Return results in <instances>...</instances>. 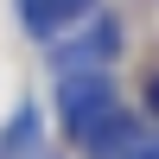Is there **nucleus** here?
<instances>
[{
  "label": "nucleus",
  "instance_id": "1",
  "mask_svg": "<svg viewBox=\"0 0 159 159\" xmlns=\"http://www.w3.org/2000/svg\"><path fill=\"white\" fill-rule=\"evenodd\" d=\"M57 115H64V127H70V140L83 153H96L115 127H127L121 96H115L108 76H57Z\"/></svg>",
  "mask_w": 159,
  "mask_h": 159
},
{
  "label": "nucleus",
  "instance_id": "2",
  "mask_svg": "<svg viewBox=\"0 0 159 159\" xmlns=\"http://www.w3.org/2000/svg\"><path fill=\"white\" fill-rule=\"evenodd\" d=\"M121 51V25L108 13H89L83 32H70L64 45H51V70L57 76H102V64Z\"/></svg>",
  "mask_w": 159,
  "mask_h": 159
},
{
  "label": "nucleus",
  "instance_id": "3",
  "mask_svg": "<svg viewBox=\"0 0 159 159\" xmlns=\"http://www.w3.org/2000/svg\"><path fill=\"white\" fill-rule=\"evenodd\" d=\"M19 13H25V25H32L38 38H57V32H70L76 19H89L96 0H19Z\"/></svg>",
  "mask_w": 159,
  "mask_h": 159
},
{
  "label": "nucleus",
  "instance_id": "4",
  "mask_svg": "<svg viewBox=\"0 0 159 159\" xmlns=\"http://www.w3.org/2000/svg\"><path fill=\"white\" fill-rule=\"evenodd\" d=\"M147 102H153V115H159V76H153V89H147Z\"/></svg>",
  "mask_w": 159,
  "mask_h": 159
}]
</instances>
